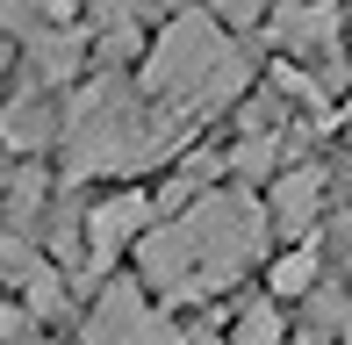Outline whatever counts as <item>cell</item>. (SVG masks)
I'll list each match as a JSON object with an SVG mask.
<instances>
[{"label": "cell", "mask_w": 352, "mask_h": 345, "mask_svg": "<svg viewBox=\"0 0 352 345\" xmlns=\"http://www.w3.org/2000/svg\"><path fill=\"white\" fill-rule=\"evenodd\" d=\"M144 230H151V194L144 187H122V194L94 201L79 216V259H87V274H108L122 252H137Z\"/></svg>", "instance_id": "obj_5"}, {"label": "cell", "mask_w": 352, "mask_h": 345, "mask_svg": "<svg viewBox=\"0 0 352 345\" xmlns=\"http://www.w3.org/2000/svg\"><path fill=\"white\" fill-rule=\"evenodd\" d=\"M8 58H14V43H0V80H8Z\"/></svg>", "instance_id": "obj_21"}, {"label": "cell", "mask_w": 352, "mask_h": 345, "mask_svg": "<svg viewBox=\"0 0 352 345\" xmlns=\"http://www.w3.org/2000/svg\"><path fill=\"white\" fill-rule=\"evenodd\" d=\"M87 58H101L108 72H122V65H130V58H144V36H137V22H108L101 36L87 43Z\"/></svg>", "instance_id": "obj_15"}, {"label": "cell", "mask_w": 352, "mask_h": 345, "mask_svg": "<svg viewBox=\"0 0 352 345\" xmlns=\"http://www.w3.org/2000/svg\"><path fill=\"white\" fill-rule=\"evenodd\" d=\"M316 280H324V238L295 245V252H280L274 266H266V288H274V302H287V295H309Z\"/></svg>", "instance_id": "obj_13"}, {"label": "cell", "mask_w": 352, "mask_h": 345, "mask_svg": "<svg viewBox=\"0 0 352 345\" xmlns=\"http://www.w3.org/2000/svg\"><path fill=\"white\" fill-rule=\"evenodd\" d=\"M51 137H58V108L43 101V93H22V101L0 108V144L8 151H36V144H51Z\"/></svg>", "instance_id": "obj_12"}, {"label": "cell", "mask_w": 352, "mask_h": 345, "mask_svg": "<svg viewBox=\"0 0 352 345\" xmlns=\"http://www.w3.org/2000/svg\"><path fill=\"white\" fill-rule=\"evenodd\" d=\"M266 209V230L287 245H309L324 230V166H287L274 172V194L259 201Z\"/></svg>", "instance_id": "obj_7"}, {"label": "cell", "mask_w": 352, "mask_h": 345, "mask_svg": "<svg viewBox=\"0 0 352 345\" xmlns=\"http://www.w3.org/2000/svg\"><path fill=\"white\" fill-rule=\"evenodd\" d=\"M87 43H94V36H79V29H36V36L22 43V51H29V80H36V93H43V87H72L79 65H87Z\"/></svg>", "instance_id": "obj_9"}, {"label": "cell", "mask_w": 352, "mask_h": 345, "mask_svg": "<svg viewBox=\"0 0 352 345\" xmlns=\"http://www.w3.org/2000/svg\"><path fill=\"white\" fill-rule=\"evenodd\" d=\"M230 345H287V317L274 295H259V302H245L230 317Z\"/></svg>", "instance_id": "obj_14"}, {"label": "cell", "mask_w": 352, "mask_h": 345, "mask_svg": "<svg viewBox=\"0 0 352 345\" xmlns=\"http://www.w3.org/2000/svg\"><path fill=\"white\" fill-rule=\"evenodd\" d=\"M287 144H302V137H295V122H287V130H245L230 151H223V172H237V180L252 187V180H266V172L287 159Z\"/></svg>", "instance_id": "obj_11"}, {"label": "cell", "mask_w": 352, "mask_h": 345, "mask_svg": "<svg viewBox=\"0 0 352 345\" xmlns=\"http://www.w3.org/2000/svg\"><path fill=\"white\" fill-rule=\"evenodd\" d=\"M245 87H252V51L230 43L223 22H209V14H173L144 43V65H137V93L166 115H180L187 130L209 122L216 108H230Z\"/></svg>", "instance_id": "obj_3"}, {"label": "cell", "mask_w": 352, "mask_h": 345, "mask_svg": "<svg viewBox=\"0 0 352 345\" xmlns=\"http://www.w3.org/2000/svg\"><path fill=\"white\" fill-rule=\"evenodd\" d=\"M14 338H29V317L14 302H0V345H14Z\"/></svg>", "instance_id": "obj_17"}, {"label": "cell", "mask_w": 352, "mask_h": 345, "mask_svg": "<svg viewBox=\"0 0 352 345\" xmlns=\"http://www.w3.org/2000/svg\"><path fill=\"white\" fill-rule=\"evenodd\" d=\"M266 29H274V43L287 58H324V65H331L345 14H338V0H280V8L266 14Z\"/></svg>", "instance_id": "obj_8"}, {"label": "cell", "mask_w": 352, "mask_h": 345, "mask_svg": "<svg viewBox=\"0 0 352 345\" xmlns=\"http://www.w3.org/2000/svg\"><path fill=\"white\" fill-rule=\"evenodd\" d=\"M79 345H187V331L158 317L137 280H108L101 302H94L87 324H79Z\"/></svg>", "instance_id": "obj_4"}, {"label": "cell", "mask_w": 352, "mask_h": 345, "mask_svg": "<svg viewBox=\"0 0 352 345\" xmlns=\"http://www.w3.org/2000/svg\"><path fill=\"white\" fill-rule=\"evenodd\" d=\"M266 245H274V230H266L259 194L209 187L187 216L151 223L137 238V288H151L158 302H216L266 259Z\"/></svg>", "instance_id": "obj_1"}, {"label": "cell", "mask_w": 352, "mask_h": 345, "mask_svg": "<svg viewBox=\"0 0 352 345\" xmlns=\"http://www.w3.org/2000/svg\"><path fill=\"white\" fill-rule=\"evenodd\" d=\"M187 345H230V338H216V331H187Z\"/></svg>", "instance_id": "obj_19"}, {"label": "cell", "mask_w": 352, "mask_h": 345, "mask_svg": "<svg viewBox=\"0 0 352 345\" xmlns=\"http://www.w3.org/2000/svg\"><path fill=\"white\" fill-rule=\"evenodd\" d=\"M0 274H8V288H14V309H22L29 324H58V317L72 309V295H65V274H58V266L43 259L29 238H0Z\"/></svg>", "instance_id": "obj_6"}, {"label": "cell", "mask_w": 352, "mask_h": 345, "mask_svg": "<svg viewBox=\"0 0 352 345\" xmlns=\"http://www.w3.org/2000/svg\"><path fill=\"white\" fill-rule=\"evenodd\" d=\"M287 345H331V338H316V331H302V338H287Z\"/></svg>", "instance_id": "obj_20"}, {"label": "cell", "mask_w": 352, "mask_h": 345, "mask_svg": "<svg viewBox=\"0 0 352 345\" xmlns=\"http://www.w3.org/2000/svg\"><path fill=\"white\" fill-rule=\"evenodd\" d=\"M43 201H51L43 166H14V180L0 187V238H29L36 216H43Z\"/></svg>", "instance_id": "obj_10"}, {"label": "cell", "mask_w": 352, "mask_h": 345, "mask_svg": "<svg viewBox=\"0 0 352 345\" xmlns=\"http://www.w3.org/2000/svg\"><path fill=\"white\" fill-rule=\"evenodd\" d=\"M345 137H352V101H345Z\"/></svg>", "instance_id": "obj_22"}, {"label": "cell", "mask_w": 352, "mask_h": 345, "mask_svg": "<svg viewBox=\"0 0 352 345\" xmlns=\"http://www.w3.org/2000/svg\"><path fill=\"white\" fill-rule=\"evenodd\" d=\"M187 122L151 108L137 87H122L116 72L72 87L58 108V144H65V187L101 180V172H151L173 151H187Z\"/></svg>", "instance_id": "obj_2"}, {"label": "cell", "mask_w": 352, "mask_h": 345, "mask_svg": "<svg viewBox=\"0 0 352 345\" xmlns=\"http://www.w3.org/2000/svg\"><path fill=\"white\" fill-rule=\"evenodd\" d=\"M280 0H209V22H230V29H259Z\"/></svg>", "instance_id": "obj_16"}, {"label": "cell", "mask_w": 352, "mask_h": 345, "mask_svg": "<svg viewBox=\"0 0 352 345\" xmlns=\"http://www.w3.org/2000/svg\"><path fill=\"white\" fill-rule=\"evenodd\" d=\"M87 8L101 14V29H108V22H130V0H87Z\"/></svg>", "instance_id": "obj_18"}]
</instances>
